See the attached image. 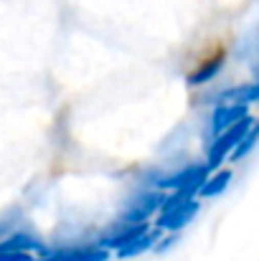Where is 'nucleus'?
Returning <instances> with one entry per match:
<instances>
[{
	"label": "nucleus",
	"mask_w": 259,
	"mask_h": 261,
	"mask_svg": "<svg viewBox=\"0 0 259 261\" xmlns=\"http://www.w3.org/2000/svg\"><path fill=\"white\" fill-rule=\"evenodd\" d=\"M224 56H226V48L221 43H214L211 48H206L201 54V59L196 61V66L188 71V79L191 82H201V79H208L221 64H224Z\"/></svg>",
	"instance_id": "1"
}]
</instances>
